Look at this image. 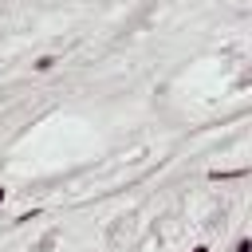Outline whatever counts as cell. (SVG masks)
<instances>
[{
  "label": "cell",
  "mask_w": 252,
  "mask_h": 252,
  "mask_svg": "<svg viewBox=\"0 0 252 252\" xmlns=\"http://www.w3.org/2000/svg\"><path fill=\"white\" fill-rule=\"evenodd\" d=\"M236 252H252V244H248V240H240V244H236Z\"/></svg>",
  "instance_id": "6da1fadb"
},
{
  "label": "cell",
  "mask_w": 252,
  "mask_h": 252,
  "mask_svg": "<svg viewBox=\"0 0 252 252\" xmlns=\"http://www.w3.org/2000/svg\"><path fill=\"white\" fill-rule=\"evenodd\" d=\"M193 252H209V248H205V244H201V248H193Z\"/></svg>",
  "instance_id": "7a4b0ae2"
},
{
  "label": "cell",
  "mask_w": 252,
  "mask_h": 252,
  "mask_svg": "<svg viewBox=\"0 0 252 252\" xmlns=\"http://www.w3.org/2000/svg\"><path fill=\"white\" fill-rule=\"evenodd\" d=\"M0 201H4V189H0Z\"/></svg>",
  "instance_id": "3957f363"
}]
</instances>
